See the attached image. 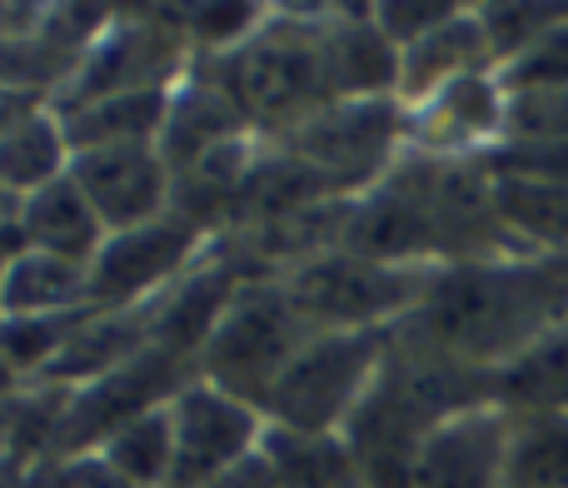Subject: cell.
I'll return each instance as SVG.
<instances>
[{"mask_svg": "<svg viewBox=\"0 0 568 488\" xmlns=\"http://www.w3.org/2000/svg\"><path fill=\"white\" fill-rule=\"evenodd\" d=\"M36 110H45V105L30 100V95H10V90H0V135H10V130H16L26 115H36Z\"/></svg>", "mask_w": 568, "mask_h": 488, "instance_id": "obj_34", "label": "cell"}, {"mask_svg": "<svg viewBox=\"0 0 568 488\" xmlns=\"http://www.w3.org/2000/svg\"><path fill=\"white\" fill-rule=\"evenodd\" d=\"M205 488H280V469H275V459H270L265 449H255V454H245L240 464H230V469L220 474L215 484H205Z\"/></svg>", "mask_w": 568, "mask_h": 488, "instance_id": "obj_33", "label": "cell"}, {"mask_svg": "<svg viewBox=\"0 0 568 488\" xmlns=\"http://www.w3.org/2000/svg\"><path fill=\"white\" fill-rule=\"evenodd\" d=\"M314 319L294 304L284 279H250L230 299L220 324L210 329L205 349L195 354V379L220 384L225 394L260 404L270 384L284 374V364L314 339Z\"/></svg>", "mask_w": 568, "mask_h": 488, "instance_id": "obj_3", "label": "cell"}, {"mask_svg": "<svg viewBox=\"0 0 568 488\" xmlns=\"http://www.w3.org/2000/svg\"><path fill=\"white\" fill-rule=\"evenodd\" d=\"M320 65L329 100H399V50L374 26V10H324Z\"/></svg>", "mask_w": 568, "mask_h": 488, "instance_id": "obj_13", "label": "cell"}, {"mask_svg": "<svg viewBox=\"0 0 568 488\" xmlns=\"http://www.w3.org/2000/svg\"><path fill=\"white\" fill-rule=\"evenodd\" d=\"M50 488H135V484L120 479L100 454H75V459H60V469L50 474Z\"/></svg>", "mask_w": 568, "mask_h": 488, "instance_id": "obj_32", "label": "cell"}, {"mask_svg": "<svg viewBox=\"0 0 568 488\" xmlns=\"http://www.w3.org/2000/svg\"><path fill=\"white\" fill-rule=\"evenodd\" d=\"M16 384H20V379L6 369V364H0V404H6V399H16Z\"/></svg>", "mask_w": 568, "mask_h": 488, "instance_id": "obj_35", "label": "cell"}, {"mask_svg": "<svg viewBox=\"0 0 568 488\" xmlns=\"http://www.w3.org/2000/svg\"><path fill=\"white\" fill-rule=\"evenodd\" d=\"M564 319L568 274L559 260H474L439 264L424 304L404 324L454 359L504 369Z\"/></svg>", "mask_w": 568, "mask_h": 488, "instance_id": "obj_1", "label": "cell"}, {"mask_svg": "<svg viewBox=\"0 0 568 488\" xmlns=\"http://www.w3.org/2000/svg\"><path fill=\"white\" fill-rule=\"evenodd\" d=\"M489 180H534V185H568V145L549 140H499L479 155Z\"/></svg>", "mask_w": 568, "mask_h": 488, "instance_id": "obj_28", "label": "cell"}, {"mask_svg": "<svg viewBox=\"0 0 568 488\" xmlns=\"http://www.w3.org/2000/svg\"><path fill=\"white\" fill-rule=\"evenodd\" d=\"M245 110L240 100L230 95V85L220 75H195L170 95V115H165V130H160V160L170 165V175H185L195 170L200 160L210 155L215 145L225 140L245 135Z\"/></svg>", "mask_w": 568, "mask_h": 488, "instance_id": "obj_14", "label": "cell"}, {"mask_svg": "<svg viewBox=\"0 0 568 488\" xmlns=\"http://www.w3.org/2000/svg\"><path fill=\"white\" fill-rule=\"evenodd\" d=\"M70 180L100 215L105 235L155 225L175 210V175H170L155 145H115L70 155Z\"/></svg>", "mask_w": 568, "mask_h": 488, "instance_id": "obj_10", "label": "cell"}, {"mask_svg": "<svg viewBox=\"0 0 568 488\" xmlns=\"http://www.w3.org/2000/svg\"><path fill=\"white\" fill-rule=\"evenodd\" d=\"M504 95H529V90H568V20L554 26L544 40H534L519 60L494 70Z\"/></svg>", "mask_w": 568, "mask_h": 488, "instance_id": "obj_29", "label": "cell"}, {"mask_svg": "<svg viewBox=\"0 0 568 488\" xmlns=\"http://www.w3.org/2000/svg\"><path fill=\"white\" fill-rule=\"evenodd\" d=\"M404 135H409V110L394 95L334 100V105H320L314 115H304L300 125L280 130V150L300 155L304 165L329 180L334 195L349 200L354 190H374L389 175L394 150H399Z\"/></svg>", "mask_w": 568, "mask_h": 488, "instance_id": "obj_5", "label": "cell"}, {"mask_svg": "<svg viewBox=\"0 0 568 488\" xmlns=\"http://www.w3.org/2000/svg\"><path fill=\"white\" fill-rule=\"evenodd\" d=\"M65 170H70V145L55 110H36L10 135H0V185H6V195L30 200L36 190L65 180Z\"/></svg>", "mask_w": 568, "mask_h": 488, "instance_id": "obj_21", "label": "cell"}, {"mask_svg": "<svg viewBox=\"0 0 568 488\" xmlns=\"http://www.w3.org/2000/svg\"><path fill=\"white\" fill-rule=\"evenodd\" d=\"M439 264H379L349 250H324L284 274L314 329H394L424 304Z\"/></svg>", "mask_w": 568, "mask_h": 488, "instance_id": "obj_4", "label": "cell"}, {"mask_svg": "<svg viewBox=\"0 0 568 488\" xmlns=\"http://www.w3.org/2000/svg\"><path fill=\"white\" fill-rule=\"evenodd\" d=\"M504 110H509V95H504L499 75L479 70V75L454 80L424 105H414L409 140L419 155H444V160L484 155L489 145L504 140Z\"/></svg>", "mask_w": 568, "mask_h": 488, "instance_id": "obj_12", "label": "cell"}, {"mask_svg": "<svg viewBox=\"0 0 568 488\" xmlns=\"http://www.w3.org/2000/svg\"><path fill=\"white\" fill-rule=\"evenodd\" d=\"M170 419H175V474H170V488L215 484L230 464L255 454L260 439H265L260 404L225 394L210 379H190L170 399Z\"/></svg>", "mask_w": 568, "mask_h": 488, "instance_id": "obj_9", "label": "cell"}, {"mask_svg": "<svg viewBox=\"0 0 568 488\" xmlns=\"http://www.w3.org/2000/svg\"><path fill=\"white\" fill-rule=\"evenodd\" d=\"M399 329V324H394ZM394 329H329L314 334L260 399L270 429L290 434H344L369 384L389 359Z\"/></svg>", "mask_w": 568, "mask_h": 488, "instance_id": "obj_2", "label": "cell"}, {"mask_svg": "<svg viewBox=\"0 0 568 488\" xmlns=\"http://www.w3.org/2000/svg\"><path fill=\"white\" fill-rule=\"evenodd\" d=\"M260 449L275 459L280 488H364L359 459L344 444V434H290L265 424Z\"/></svg>", "mask_w": 568, "mask_h": 488, "instance_id": "obj_22", "label": "cell"}, {"mask_svg": "<svg viewBox=\"0 0 568 488\" xmlns=\"http://www.w3.org/2000/svg\"><path fill=\"white\" fill-rule=\"evenodd\" d=\"M514 414L479 404L444 419L414 454V488H509Z\"/></svg>", "mask_w": 568, "mask_h": 488, "instance_id": "obj_11", "label": "cell"}, {"mask_svg": "<svg viewBox=\"0 0 568 488\" xmlns=\"http://www.w3.org/2000/svg\"><path fill=\"white\" fill-rule=\"evenodd\" d=\"M16 225L26 235V250L60 254V260H75V264H90L100 254V244H105V225L90 210V200L80 195V185L70 180V170H65V180L20 200Z\"/></svg>", "mask_w": 568, "mask_h": 488, "instance_id": "obj_17", "label": "cell"}, {"mask_svg": "<svg viewBox=\"0 0 568 488\" xmlns=\"http://www.w3.org/2000/svg\"><path fill=\"white\" fill-rule=\"evenodd\" d=\"M185 384H190V359L150 344L145 354H135V359L120 364V369H110L105 379L85 384V389H70L60 429H55V449L65 454V459L95 454L100 444H105L110 434H120L125 424L165 409Z\"/></svg>", "mask_w": 568, "mask_h": 488, "instance_id": "obj_7", "label": "cell"}, {"mask_svg": "<svg viewBox=\"0 0 568 488\" xmlns=\"http://www.w3.org/2000/svg\"><path fill=\"white\" fill-rule=\"evenodd\" d=\"M205 225L170 210L155 225L105 235L100 254L90 260V309H140L145 299H160L170 284L185 279V264L195 260Z\"/></svg>", "mask_w": 568, "mask_h": 488, "instance_id": "obj_8", "label": "cell"}, {"mask_svg": "<svg viewBox=\"0 0 568 488\" xmlns=\"http://www.w3.org/2000/svg\"><path fill=\"white\" fill-rule=\"evenodd\" d=\"M374 10V26L384 30L394 50H409L419 45L424 35H434L439 26H449L464 6H429V0H389V6H369Z\"/></svg>", "mask_w": 568, "mask_h": 488, "instance_id": "obj_31", "label": "cell"}, {"mask_svg": "<svg viewBox=\"0 0 568 488\" xmlns=\"http://www.w3.org/2000/svg\"><path fill=\"white\" fill-rule=\"evenodd\" d=\"M175 90H130V95H105L75 110H55L65 125L70 155L85 150H115V145H160V130L170 115Z\"/></svg>", "mask_w": 568, "mask_h": 488, "instance_id": "obj_18", "label": "cell"}, {"mask_svg": "<svg viewBox=\"0 0 568 488\" xmlns=\"http://www.w3.org/2000/svg\"><path fill=\"white\" fill-rule=\"evenodd\" d=\"M494 215L524 260L568 254V185L534 180H494Z\"/></svg>", "mask_w": 568, "mask_h": 488, "instance_id": "obj_19", "label": "cell"}, {"mask_svg": "<svg viewBox=\"0 0 568 488\" xmlns=\"http://www.w3.org/2000/svg\"><path fill=\"white\" fill-rule=\"evenodd\" d=\"M504 140H549V145H568V90L509 95Z\"/></svg>", "mask_w": 568, "mask_h": 488, "instance_id": "obj_30", "label": "cell"}, {"mask_svg": "<svg viewBox=\"0 0 568 488\" xmlns=\"http://www.w3.org/2000/svg\"><path fill=\"white\" fill-rule=\"evenodd\" d=\"M90 309V264L26 250L0 270V319H55Z\"/></svg>", "mask_w": 568, "mask_h": 488, "instance_id": "obj_16", "label": "cell"}, {"mask_svg": "<svg viewBox=\"0 0 568 488\" xmlns=\"http://www.w3.org/2000/svg\"><path fill=\"white\" fill-rule=\"evenodd\" d=\"M85 314L90 309L55 314V319H0V364H6L16 379H40V374L60 359L65 339L75 334V324L85 319Z\"/></svg>", "mask_w": 568, "mask_h": 488, "instance_id": "obj_26", "label": "cell"}, {"mask_svg": "<svg viewBox=\"0 0 568 488\" xmlns=\"http://www.w3.org/2000/svg\"><path fill=\"white\" fill-rule=\"evenodd\" d=\"M509 488H568V414H514Z\"/></svg>", "mask_w": 568, "mask_h": 488, "instance_id": "obj_24", "label": "cell"}, {"mask_svg": "<svg viewBox=\"0 0 568 488\" xmlns=\"http://www.w3.org/2000/svg\"><path fill=\"white\" fill-rule=\"evenodd\" d=\"M494 404L509 414H568V319L494 369Z\"/></svg>", "mask_w": 568, "mask_h": 488, "instance_id": "obj_20", "label": "cell"}, {"mask_svg": "<svg viewBox=\"0 0 568 488\" xmlns=\"http://www.w3.org/2000/svg\"><path fill=\"white\" fill-rule=\"evenodd\" d=\"M479 70H494L489 35L479 26V10H459L449 26L424 35L419 45L399 50V105L414 110L429 95H439L444 85H454L464 75H479Z\"/></svg>", "mask_w": 568, "mask_h": 488, "instance_id": "obj_15", "label": "cell"}, {"mask_svg": "<svg viewBox=\"0 0 568 488\" xmlns=\"http://www.w3.org/2000/svg\"><path fill=\"white\" fill-rule=\"evenodd\" d=\"M195 55L180 30V10H115L110 30L80 55L75 75L60 90V110L90 105L130 90H170L175 70Z\"/></svg>", "mask_w": 568, "mask_h": 488, "instance_id": "obj_6", "label": "cell"}, {"mask_svg": "<svg viewBox=\"0 0 568 488\" xmlns=\"http://www.w3.org/2000/svg\"><path fill=\"white\" fill-rule=\"evenodd\" d=\"M564 20H568V6H479V26L489 35L494 70L519 60L534 40H544Z\"/></svg>", "mask_w": 568, "mask_h": 488, "instance_id": "obj_27", "label": "cell"}, {"mask_svg": "<svg viewBox=\"0 0 568 488\" xmlns=\"http://www.w3.org/2000/svg\"><path fill=\"white\" fill-rule=\"evenodd\" d=\"M265 26H270L265 6H185L180 10V30H185L190 50L205 60H230Z\"/></svg>", "mask_w": 568, "mask_h": 488, "instance_id": "obj_25", "label": "cell"}, {"mask_svg": "<svg viewBox=\"0 0 568 488\" xmlns=\"http://www.w3.org/2000/svg\"><path fill=\"white\" fill-rule=\"evenodd\" d=\"M10 200H16V195H6V185H0V225H6V220H16V210H10Z\"/></svg>", "mask_w": 568, "mask_h": 488, "instance_id": "obj_36", "label": "cell"}, {"mask_svg": "<svg viewBox=\"0 0 568 488\" xmlns=\"http://www.w3.org/2000/svg\"><path fill=\"white\" fill-rule=\"evenodd\" d=\"M95 454L135 488H170V474H175V419H170V404L125 424L120 434H110Z\"/></svg>", "mask_w": 568, "mask_h": 488, "instance_id": "obj_23", "label": "cell"}]
</instances>
